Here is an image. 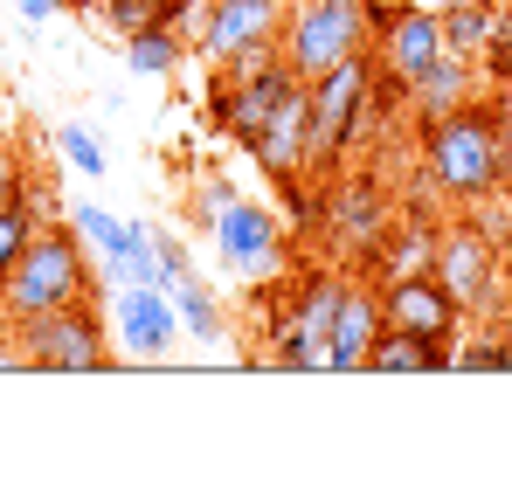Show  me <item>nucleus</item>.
<instances>
[{
    "label": "nucleus",
    "instance_id": "f257e3e1",
    "mask_svg": "<svg viewBox=\"0 0 512 484\" xmlns=\"http://www.w3.org/2000/svg\"><path fill=\"white\" fill-rule=\"evenodd\" d=\"M423 173L450 201H485L499 194V111L492 97H471L450 118L423 125Z\"/></svg>",
    "mask_w": 512,
    "mask_h": 484
},
{
    "label": "nucleus",
    "instance_id": "f03ea898",
    "mask_svg": "<svg viewBox=\"0 0 512 484\" xmlns=\"http://www.w3.org/2000/svg\"><path fill=\"white\" fill-rule=\"evenodd\" d=\"M277 56L298 83H319L353 56H374V14L367 0H291L284 7V35Z\"/></svg>",
    "mask_w": 512,
    "mask_h": 484
},
{
    "label": "nucleus",
    "instance_id": "7ed1b4c3",
    "mask_svg": "<svg viewBox=\"0 0 512 484\" xmlns=\"http://www.w3.org/2000/svg\"><path fill=\"white\" fill-rule=\"evenodd\" d=\"M97 270H90L77 229H35L14 277L0 284V312L7 319H35V312H56V305H84Z\"/></svg>",
    "mask_w": 512,
    "mask_h": 484
},
{
    "label": "nucleus",
    "instance_id": "20e7f679",
    "mask_svg": "<svg viewBox=\"0 0 512 484\" xmlns=\"http://www.w3.org/2000/svg\"><path fill=\"white\" fill-rule=\"evenodd\" d=\"M367 111H374V56H353L340 70H326L319 83H305V139H312V166L319 173L353 146Z\"/></svg>",
    "mask_w": 512,
    "mask_h": 484
},
{
    "label": "nucleus",
    "instance_id": "39448f33",
    "mask_svg": "<svg viewBox=\"0 0 512 484\" xmlns=\"http://www.w3.org/2000/svg\"><path fill=\"white\" fill-rule=\"evenodd\" d=\"M340 298H346L340 277H305V291L291 305H277L263 360L298 367V374H333V319H340Z\"/></svg>",
    "mask_w": 512,
    "mask_h": 484
},
{
    "label": "nucleus",
    "instance_id": "423d86ee",
    "mask_svg": "<svg viewBox=\"0 0 512 484\" xmlns=\"http://www.w3.org/2000/svg\"><path fill=\"white\" fill-rule=\"evenodd\" d=\"M14 346H21V367L35 374H97L104 367V319L84 305H56V312H35V319H14Z\"/></svg>",
    "mask_w": 512,
    "mask_h": 484
},
{
    "label": "nucleus",
    "instance_id": "0eeeda50",
    "mask_svg": "<svg viewBox=\"0 0 512 484\" xmlns=\"http://www.w3.org/2000/svg\"><path fill=\"white\" fill-rule=\"evenodd\" d=\"M443 56H450V28H443V14L423 7V0L374 21V70L395 83V90H409L416 77H429Z\"/></svg>",
    "mask_w": 512,
    "mask_h": 484
},
{
    "label": "nucleus",
    "instance_id": "6e6552de",
    "mask_svg": "<svg viewBox=\"0 0 512 484\" xmlns=\"http://www.w3.org/2000/svg\"><path fill=\"white\" fill-rule=\"evenodd\" d=\"M180 305L160 284H111V339L125 360H167L180 346Z\"/></svg>",
    "mask_w": 512,
    "mask_h": 484
},
{
    "label": "nucleus",
    "instance_id": "1a4fd4ad",
    "mask_svg": "<svg viewBox=\"0 0 512 484\" xmlns=\"http://www.w3.org/2000/svg\"><path fill=\"white\" fill-rule=\"evenodd\" d=\"M284 7H291V0H208L201 28H194V49H201L215 70L236 63V56H256V49H277Z\"/></svg>",
    "mask_w": 512,
    "mask_h": 484
},
{
    "label": "nucleus",
    "instance_id": "9d476101",
    "mask_svg": "<svg viewBox=\"0 0 512 484\" xmlns=\"http://www.w3.org/2000/svg\"><path fill=\"white\" fill-rule=\"evenodd\" d=\"M208 236L222 249V263L236 277H277L284 270V229L263 201H222V215L208 222Z\"/></svg>",
    "mask_w": 512,
    "mask_h": 484
},
{
    "label": "nucleus",
    "instance_id": "9b49d317",
    "mask_svg": "<svg viewBox=\"0 0 512 484\" xmlns=\"http://www.w3.org/2000/svg\"><path fill=\"white\" fill-rule=\"evenodd\" d=\"M436 284L457 298V312H485L499 291V242L485 229H450L436 236Z\"/></svg>",
    "mask_w": 512,
    "mask_h": 484
},
{
    "label": "nucleus",
    "instance_id": "f8f14e48",
    "mask_svg": "<svg viewBox=\"0 0 512 484\" xmlns=\"http://www.w3.org/2000/svg\"><path fill=\"white\" fill-rule=\"evenodd\" d=\"M326 229L340 242L346 256H360V263H374V249L388 242V201H381V187L374 180H346L340 194H326Z\"/></svg>",
    "mask_w": 512,
    "mask_h": 484
},
{
    "label": "nucleus",
    "instance_id": "ddd939ff",
    "mask_svg": "<svg viewBox=\"0 0 512 484\" xmlns=\"http://www.w3.org/2000/svg\"><path fill=\"white\" fill-rule=\"evenodd\" d=\"M381 312H388V325H409V332H423V339H450L457 332V298L436 284V270L429 277H402V284H381Z\"/></svg>",
    "mask_w": 512,
    "mask_h": 484
},
{
    "label": "nucleus",
    "instance_id": "4468645a",
    "mask_svg": "<svg viewBox=\"0 0 512 484\" xmlns=\"http://www.w3.org/2000/svg\"><path fill=\"white\" fill-rule=\"evenodd\" d=\"M471 97H478V63H471V56H457V49H450V56H443L429 77H416L409 90H402V104H409V118H416V125L464 111Z\"/></svg>",
    "mask_w": 512,
    "mask_h": 484
},
{
    "label": "nucleus",
    "instance_id": "2eb2a0df",
    "mask_svg": "<svg viewBox=\"0 0 512 484\" xmlns=\"http://www.w3.org/2000/svg\"><path fill=\"white\" fill-rule=\"evenodd\" d=\"M381 325H388L381 298H374V291H360V284H346L340 319H333V374H367V353H374Z\"/></svg>",
    "mask_w": 512,
    "mask_h": 484
},
{
    "label": "nucleus",
    "instance_id": "dca6fc26",
    "mask_svg": "<svg viewBox=\"0 0 512 484\" xmlns=\"http://www.w3.org/2000/svg\"><path fill=\"white\" fill-rule=\"evenodd\" d=\"M436 367H450V346H436L409 325H381V339L367 353V374H436Z\"/></svg>",
    "mask_w": 512,
    "mask_h": 484
},
{
    "label": "nucleus",
    "instance_id": "f3484780",
    "mask_svg": "<svg viewBox=\"0 0 512 484\" xmlns=\"http://www.w3.org/2000/svg\"><path fill=\"white\" fill-rule=\"evenodd\" d=\"M374 270H381V284L429 277V270H436V229H429V222H402V229H388V242L374 249Z\"/></svg>",
    "mask_w": 512,
    "mask_h": 484
},
{
    "label": "nucleus",
    "instance_id": "a211bd4d",
    "mask_svg": "<svg viewBox=\"0 0 512 484\" xmlns=\"http://www.w3.org/2000/svg\"><path fill=\"white\" fill-rule=\"evenodd\" d=\"M173 305H180V325H187V339H201V346H222V339H229V319H222L215 291H208L194 270L173 284Z\"/></svg>",
    "mask_w": 512,
    "mask_h": 484
},
{
    "label": "nucleus",
    "instance_id": "6ab92c4d",
    "mask_svg": "<svg viewBox=\"0 0 512 484\" xmlns=\"http://www.w3.org/2000/svg\"><path fill=\"white\" fill-rule=\"evenodd\" d=\"M173 63H180V28H139V35H125V70L132 77H173Z\"/></svg>",
    "mask_w": 512,
    "mask_h": 484
},
{
    "label": "nucleus",
    "instance_id": "aec40b11",
    "mask_svg": "<svg viewBox=\"0 0 512 484\" xmlns=\"http://www.w3.org/2000/svg\"><path fill=\"white\" fill-rule=\"evenodd\" d=\"M492 21H499V0H464V7H450V14H443L450 49L471 56V63H485V49H492Z\"/></svg>",
    "mask_w": 512,
    "mask_h": 484
},
{
    "label": "nucleus",
    "instance_id": "412c9836",
    "mask_svg": "<svg viewBox=\"0 0 512 484\" xmlns=\"http://www.w3.org/2000/svg\"><path fill=\"white\" fill-rule=\"evenodd\" d=\"M56 153L77 166L84 180H104V166H111V146H104L90 125H56Z\"/></svg>",
    "mask_w": 512,
    "mask_h": 484
},
{
    "label": "nucleus",
    "instance_id": "4be33fe9",
    "mask_svg": "<svg viewBox=\"0 0 512 484\" xmlns=\"http://www.w3.org/2000/svg\"><path fill=\"white\" fill-rule=\"evenodd\" d=\"M35 229H42V222L28 215V201H7V208H0V284L14 277V263H21V249H28Z\"/></svg>",
    "mask_w": 512,
    "mask_h": 484
},
{
    "label": "nucleus",
    "instance_id": "5701e85b",
    "mask_svg": "<svg viewBox=\"0 0 512 484\" xmlns=\"http://www.w3.org/2000/svg\"><path fill=\"white\" fill-rule=\"evenodd\" d=\"M492 111H499V187L512 194V83L492 90Z\"/></svg>",
    "mask_w": 512,
    "mask_h": 484
},
{
    "label": "nucleus",
    "instance_id": "b1692460",
    "mask_svg": "<svg viewBox=\"0 0 512 484\" xmlns=\"http://www.w3.org/2000/svg\"><path fill=\"white\" fill-rule=\"evenodd\" d=\"M450 367H471V374H485V367H512V346H506V339H478V346L450 353Z\"/></svg>",
    "mask_w": 512,
    "mask_h": 484
},
{
    "label": "nucleus",
    "instance_id": "393cba45",
    "mask_svg": "<svg viewBox=\"0 0 512 484\" xmlns=\"http://www.w3.org/2000/svg\"><path fill=\"white\" fill-rule=\"evenodd\" d=\"M7 201H21V160H14V146H0V208Z\"/></svg>",
    "mask_w": 512,
    "mask_h": 484
},
{
    "label": "nucleus",
    "instance_id": "a878e982",
    "mask_svg": "<svg viewBox=\"0 0 512 484\" xmlns=\"http://www.w3.org/2000/svg\"><path fill=\"white\" fill-rule=\"evenodd\" d=\"M63 7H70V0H14V14H21V21H56Z\"/></svg>",
    "mask_w": 512,
    "mask_h": 484
},
{
    "label": "nucleus",
    "instance_id": "bb28decb",
    "mask_svg": "<svg viewBox=\"0 0 512 484\" xmlns=\"http://www.w3.org/2000/svg\"><path fill=\"white\" fill-rule=\"evenodd\" d=\"M402 7H416V0H367V14L381 21V14H402Z\"/></svg>",
    "mask_w": 512,
    "mask_h": 484
},
{
    "label": "nucleus",
    "instance_id": "cd10ccee",
    "mask_svg": "<svg viewBox=\"0 0 512 484\" xmlns=\"http://www.w3.org/2000/svg\"><path fill=\"white\" fill-rule=\"evenodd\" d=\"M423 7H436V14H450V7H464V0H423Z\"/></svg>",
    "mask_w": 512,
    "mask_h": 484
},
{
    "label": "nucleus",
    "instance_id": "c85d7f7f",
    "mask_svg": "<svg viewBox=\"0 0 512 484\" xmlns=\"http://www.w3.org/2000/svg\"><path fill=\"white\" fill-rule=\"evenodd\" d=\"M0 83H7V49H0Z\"/></svg>",
    "mask_w": 512,
    "mask_h": 484
},
{
    "label": "nucleus",
    "instance_id": "c756f323",
    "mask_svg": "<svg viewBox=\"0 0 512 484\" xmlns=\"http://www.w3.org/2000/svg\"><path fill=\"white\" fill-rule=\"evenodd\" d=\"M90 7H97V0H90Z\"/></svg>",
    "mask_w": 512,
    "mask_h": 484
}]
</instances>
